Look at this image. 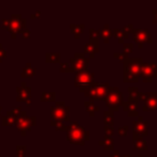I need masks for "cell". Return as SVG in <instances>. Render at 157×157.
Returning a JSON list of instances; mask_svg holds the SVG:
<instances>
[{"instance_id":"cell-1","label":"cell","mask_w":157,"mask_h":157,"mask_svg":"<svg viewBox=\"0 0 157 157\" xmlns=\"http://www.w3.org/2000/svg\"><path fill=\"white\" fill-rule=\"evenodd\" d=\"M144 63L142 58H127L123 62V80L124 82H137L140 78L141 65Z\"/></svg>"},{"instance_id":"cell-2","label":"cell","mask_w":157,"mask_h":157,"mask_svg":"<svg viewBox=\"0 0 157 157\" xmlns=\"http://www.w3.org/2000/svg\"><path fill=\"white\" fill-rule=\"evenodd\" d=\"M103 99L105 101V105L109 108V111H111L112 113L119 111L120 106H122L123 101H124L122 92L119 90L118 87L109 88L107 94Z\"/></svg>"},{"instance_id":"cell-3","label":"cell","mask_w":157,"mask_h":157,"mask_svg":"<svg viewBox=\"0 0 157 157\" xmlns=\"http://www.w3.org/2000/svg\"><path fill=\"white\" fill-rule=\"evenodd\" d=\"M108 90H109V83L108 82H94L91 87L86 90V95L89 96L92 101H94V99H103L107 94Z\"/></svg>"},{"instance_id":"cell-4","label":"cell","mask_w":157,"mask_h":157,"mask_svg":"<svg viewBox=\"0 0 157 157\" xmlns=\"http://www.w3.org/2000/svg\"><path fill=\"white\" fill-rule=\"evenodd\" d=\"M138 99H142L144 101L143 111H155L157 110V93L156 92H147L138 93Z\"/></svg>"},{"instance_id":"cell-5","label":"cell","mask_w":157,"mask_h":157,"mask_svg":"<svg viewBox=\"0 0 157 157\" xmlns=\"http://www.w3.org/2000/svg\"><path fill=\"white\" fill-rule=\"evenodd\" d=\"M132 39H134L135 43L138 45V48H142L144 43L147 44L153 43L152 35L147 29H141V28L135 29L134 32H132Z\"/></svg>"},{"instance_id":"cell-6","label":"cell","mask_w":157,"mask_h":157,"mask_svg":"<svg viewBox=\"0 0 157 157\" xmlns=\"http://www.w3.org/2000/svg\"><path fill=\"white\" fill-rule=\"evenodd\" d=\"M94 83V74L93 73H89L86 71H81L78 72L76 75V86L82 90H87Z\"/></svg>"},{"instance_id":"cell-7","label":"cell","mask_w":157,"mask_h":157,"mask_svg":"<svg viewBox=\"0 0 157 157\" xmlns=\"http://www.w3.org/2000/svg\"><path fill=\"white\" fill-rule=\"evenodd\" d=\"M68 137H70L71 141H73V142L79 143V144H83L85 141L89 139V132H85L83 128H81L80 126L75 124L71 127Z\"/></svg>"},{"instance_id":"cell-8","label":"cell","mask_w":157,"mask_h":157,"mask_svg":"<svg viewBox=\"0 0 157 157\" xmlns=\"http://www.w3.org/2000/svg\"><path fill=\"white\" fill-rule=\"evenodd\" d=\"M140 77L144 82H152L157 77V64L156 63H143L141 65Z\"/></svg>"},{"instance_id":"cell-9","label":"cell","mask_w":157,"mask_h":157,"mask_svg":"<svg viewBox=\"0 0 157 157\" xmlns=\"http://www.w3.org/2000/svg\"><path fill=\"white\" fill-rule=\"evenodd\" d=\"M147 135V122L143 120L142 117H139L138 120L132 122V139L139 137H145Z\"/></svg>"},{"instance_id":"cell-10","label":"cell","mask_w":157,"mask_h":157,"mask_svg":"<svg viewBox=\"0 0 157 157\" xmlns=\"http://www.w3.org/2000/svg\"><path fill=\"white\" fill-rule=\"evenodd\" d=\"M138 97H128L127 101H123V110L127 112L129 117H138V112H137V108H138Z\"/></svg>"},{"instance_id":"cell-11","label":"cell","mask_w":157,"mask_h":157,"mask_svg":"<svg viewBox=\"0 0 157 157\" xmlns=\"http://www.w3.org/2000/svg\"><path fill=\"white\" fill-rule=\"evenodd\" d=\"M73 62V68L75 71H86L87 70L88 63H89V59L86 58L83 54H76L75 55V58L72 60Z\"/></svg>"},{"instance_id":"cell-12","label":"cell","mask_w":157,"mask_h":157,"mask_svg":"<svg viewBox=\"0 0 157 157\" xmlns=\"http://www.w3.org/2000/svg\"><path fill=\"white\" fill-rule=\"evenodd\" d=\"M112 36H113L114 39H117L119 44H124V41H126V40L129 37V35L126 34L122 29L114 28V29H112Z\"/></svg>"},{"instance_id":"cell-13","label":"cell","mask_w":157,"mask_h":157,"mask_svg":"<svg viewBox=\"0 0 157 157\" xmlns=\"http://www.w3.org/2000/svg\"><path fill=\"white\" fill-rule=\"evenodd\" d=\"M101 36L103 37L104 43L105 44L109 43L110 39H111V36H112V29L109 27L108 24H105V25H104L103 29H101Z\"/></svg>"},{"instance_id":"cell-14","label":"cell","mask_w":157,"mask_h":157,"mask_svg":"<svg viewBox=\"0 0 157 157\" xmlns=\"http://www.w3.org/2000/svg\"><path fill=\"white\" fill-rule=\"evenodd\" d=\"M134 150H138V151H147V141H145L142 137H139V138L134 139Z\"/></svg>"},{"instance_id":"cell-15","label":"cell","mask_w":157,"mask_h":157,"mask_svg":"<svg viewBox=\"0 0 157 157\" xmlns=\"http://www.w3.org/2000/svg\"><path fill=\"white\" fill-rule=\"evenodd\" d=\"M85 52H87V54H89L91 58H94L95 54H97V52H99V47H98V45H95V44H92V43H88L85 45Z\"/></svg>"},{"instance_id":"cell-16","label":"cell","mask_w":157,"mask_h":157,"mask_svg":"<svg viewBox=\"0 0 157 157\" xmlns=\"http://www.w3.org/2000/svg\"><path fill=\"white\" fill-rule=\"evenodd\" d=\"M99 144L104 145L106 151H112L113 150V139H112V137L105 135V139H104V141H101Z\"/></svg>"},{"instance_id":"cell-17","label":"cell","mask_w":157,"mask_h":157,"mask_svg":"<svg viewBox=\"0 0 157 157\" xmlns=\"http://www.w3.org/2000/svg\"><path fill=\"white\" fill-rule=\"evenodd\" d=\"M89 32H90V43L98 45V40H99V36H101V31L91 28V29L89 30Z\"/></svg>"},{"instance_id":"cell-18","label":"cell","mask_w":157,"mask_h":157,"mask_svg":"<svg viewBox=\"0 0 157 157\" xmlns=\"http://www.w3.org/2000/svg\"><path fill=\"white\" fill-rule=\"evenodd\" d=\"M86 26L83 25H71V29H72V32L73 34L75 35V37L76 39H78L79 36H80V34L83 32V30H85Z\"/></svg>"},{"instance_id":"cell-19","label":"cell","mask_w":157,"mask_h":157,"mask_svg":"<svg viewBox=\"0 0 157 157\" xmlns=\"http://www.w3.org/2000/svg\"><path fill=\"white\" fill-rule=\"evenodd\" d=\"M104 121H105V125L106 126H111L113 125V113L111 111H105L104 112Z\"/></svg>"},{"instance_id":"cell-20","label":"cell","mask_w":157,"mask_h":157,"mask_svg":"<svg viewBox=\"0 0 157 157\" xmlns=\"http://www.w3.org/2000/svg\"><path fill=\"white\" fill-rule=\"evenodd\" d=\"M134 52V44L132 43H124L123 44V54L125 56L128 57V55H130Z\"/></svg>"},{"instance_id":"cell-21","label":"cell","mask_w":157,"mask_h":157,"mask_svg":"<svg viewBox=\"0 0 157 157\" xmlns=\"http://www.w3.org/2000/svg\"><path fill=\"white\" fill-rule=\"evenodd\" d=\"M86 106H87L90 114H92V116L94 114L95 111H97V110H98V107H96V106L94 105L93 101H88V103H86Z\"/></svg>"},{"instance_id":"cell-22","label":"cell","mask_w":157,"mask_h":157,"mask_svg":"<svg viewBox=\"0 0 157 157\" xmlns=\"http://www.w3.org/2000/svg\"><path fill=\"white\" fill-rule=\"evenodd\" d=\"M138 93H139L138 88H136V87L128 88V94H129L128 97H138Z\"/></svg>"},{"instance_id":"cell-23","label":"cell","mask_w":157,"mask_h":157,"mask_svg":"<svg viewBox=\"0 0 157 157\" xmlns=\"http://www.w3.org/2000/svg\"><path fill=\"white\" fill-rule=\"evenodd\" d=\"M122 30L124 31L126 34H128L129 35L130 33H132L134 32V30H135V28H134V26L132 25V24H127V25H125L124 27L122 28Z\"/></svg>"},{"instance_id":"cell-24","label":"cell","mask_w":157,"mask_h":157,"mask_svg":"<svg viewBox=\"0 0 157 157\" xmlns=\"http://www.w3.org/2000/svg\"><path fill=\"white\" fill-rule=\"evenodd\" d=\"M113 57H114L116 59H118V60L120 61V62H124L126 59L128 58V57H127V56H125V55L123 54V52H122V54H120V52H114V54H113Z\"/></svg>"},{"instance_id":"cell-25","label":"cell","mask_w":157,"mask_h":157,"mask_svg":"<svg viewBox=\"0 0 157 157\" xmlns=\"http://www.w3.org/2000/svg\"><path fill=\"white\" fill-rule=\"evenodd\" d=\"M127 130H128V126L127 125L121 126V127L118 129V134L120 135V136L124 137V136H126V135H127Z\"/></svg>"},{"instance_id":"cell-26","label":"cell","mask_w":157,"mask_h":157,"mask_svg":"<svg viewBox=\"0 0 157 157\" xmlns=\"http://www.w3.org/2000/svg\"><path fill=\"white\" fill-rule=\"evenodd\" d=\"M105 135L112 137V135H113V128H112L111 126H106L105 125Z\"/></svg>"},{"instance_id":"cell-27","label":"cell","mask_w":157,"mask_h":157,"mask_svg":"<svg viewBox=\"0 0 157 157\" xmlns=\"http://www.w3.org/2000/svg\"><path fill=\"white\" fill-rule=\"evenodd\" d=\"M153 24L154 25H157V9H154L153 10Z\"/></svg>"},{"instance_id":"cell-28","label":"cell","mask_w":157,"mask_h":157,"mask_svg":"<svg viewBox=\"0 0 157 157\" xmlns=\"http://www.w3.org/2000/svg\"><path fill=\"white\" fill-rule=\"evenodd\" d=\"M109 157H122L119 154V151H113V154L112 155H110Z\"/></svg>"},{"instance_id":"cell-29","label":"cell","mask_w":157,"mask_h":157,"mask_svg":"<svg viewBox=\"0 0 157 157\" xmlns=\"http://www.w3.org/2000/svg\"><path fill=\"white\" fill-rule=\"evenodd\" d=\"M122 157H132V156H130V155H123Z\"/></svg>"},{"instance_id":"cell-30","label":"cell","mask_w":157,"mask_h":157,"mask_svg":"<svg viewBox=\"0 0 157 157\" xmlns=\"http://www.w3.org/2000/svg\"><path fill=\"white\" fill-rule=\"evenodd\" d=\"M139 157H143V156L142 155H139Z\"/></svg>"}]
</instances>
